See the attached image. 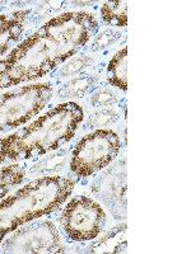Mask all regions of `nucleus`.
Here are the masks:
<instances>
[{
  "instance_id": "nucleus-1",
  "label": "nucleus",
  "mask_w": 191,
  "mask_h": 254,
  "mask_svg": "<svg viewBox=\"0 0 191 254\" xmlns=\"http://www.w3.org/2000/svg\"><path fill=\"white\" fill-rule=\"evenodd\" d=\"M97 29L98 20L92 13L68 12L51 18L0 59V89L55 71L90 44Z\"/></svg>"
},
{
  "instance_id": "nucleus-11",
  "label": "nucleus",
  "mask_w": 191,
  "mask_h": 254,
  "mask_svg": "<svg viewBox=\"0 0 191 254\" xmlns=\"http://www.w3.org/2000/svg\"><path fill=\"white\" fill-rule=\"evenodd\" d=\"M125 229H126L125 225L115 228L106 237L91 246L90 252H93V253H121V252H125L127 246L126 240H122Z\"/></svg>"
},
{
  "instance_id": "nucleus-6",
  "label": "nucleus",
  "mask_w": 191,
  "mask_h": 254,
  "mask_svg": "<svg viewBox=\"0 0 191 254\" xmlns=\"http://www.w3.org/2000/svg\"><path fill=\"white\" fill-rule=\"evenodd\" d=\"M64 233L73 242H92L106 225V214L99 203L86 196H76L65 205L60 216Z\"/></svg>"
},
{
  "instance_id": "nucleus-18",
  "label": "nucleus",
  "mask_w": 191,
  "mask_h": 254,
  "mask_svg": "<svg viewBox=\"0 0 191 254\" xmlns=\"http://www.w3.org/2000/svg\"><path fill=\"white\" fill-rule=\"evenodd\" d=\"M117 102V94L112 89L102 88L90 97V104L95 108H108Z\"/></svg>"
},
{
  "instance_id": "nucleus-13",
  "label": "nucleus",
  "mask_w": 191,
  "mask_h": 254,
  "mask_svg": "<svg viewBox=\"0 0 191 254\" xmlns=\"http://www.w3.org/2000/svg\"><path fill=\"white\" fill-rule=\"evenodd\" d=\"M101 19L104 24L117 28L127 26V3L126 1H107L103 3L99 10Z\"/></svg>"
},
{
  "instance_id": "nucleus-2",
  "label": "nucleus",
  "mask_w": 191,
  "mask_h": 254,
  "mask_svg": "<svg viewBox=\"0 0 191 254\" xmlns=\"http://www.w3.org/2000/svg\"><path fill=\"white\" fill-rule=\"evenodd\" d=\"M84 120L83 108L64 102L37 120L0 137V165L14 164L56 151L72 141Z\"/></svg>"
},
{
  "instance_id": "nucleus-17",
  "label": "nucleus",
  "mask_w": 191,
  "mask_h": 254,
  "mask_svg": "<svg viewBox=\"0 0 191 254\" xmlns=\"http://www.w3.org/2000/svg\"><path fill=\"white\" fill-rule=\"evenodd\" d=\"M120 37H121L120 32L115 31V29H106V31L98 33V35H95V37L92 38L91 51L97 52L107 49V47L112 46Z\"/></svg>"
},
{
  "instance_id": "nucleus-9",
  "label": "nucleus",
  "mask_w": 191,
  "mask_h": 254,
  "mask_svg": "<svg viewBox=\"0 0 191 254\" xmlns=\"http://www.w3.org/2000/svg\"><path fill=\"white\" fill-rule=\"evenodd\" d=\"M107 81L111 87L127 90V47L119 50L108 63Z\"/></svg>"
},
{
  "instance_id": "nucleus-15",
  "label": "nucleus",
  "mask_w": 191,
  "mask_h": 254,
  "mask_svg": "<svg viewBox=\"0 0 191 254\" xmlns=\"http://www.w3.org/2000/svg\"><path fill=\"white\" fill-rule=\"evenodd\" d=\"M93 63V59L88 55H76L69 59L61 65V67L56 69V76L58 78H69V76H77L84 70L90 67Z\"/></svg>"
},
{
  "instance_id": "nucleus-7",
  "label": "nucleus",
  "mask_w": 191,
  "mask_h": 254,
  "mask_svg": "<svg viewBox=\"0 0 191 254\" xmlns=\"http://www.w3.org/2000/svg\"><path fill=\"white\" fill-rule=\"evenodd\" d=\"M3 253H61L63 243L58 229L49 220H33L9 233L0 243Z\"/></svg>"
},
{
  "instance_id": "nucleus-8",
  "label": "nucleus",
  "mask_w": 191,
  "mask_h": 254,
  "mask_svg": "<svg viewBox=\"0 0 191 254\" xmlns=\"http://www.w3.org/2000/svg\"><path fill=\"white\" fill-rule=\"evenodd\" d=\"M31 10H17L0 15V58L23 35Z\"/></svg>"
},
{
  "instance_id": "nucleus-14",
  "label": "nucleus",
  "mask_w": 191,
  "mask_h": 254,
  "mask_svg": "<svg viewBox=\"0 0 191 254\" xmlns=\"http://www.w3.org/2000/svg\"><path fill=\"white\" fill-rule=\"evenodd\" d=\"M69 149H59L56 151L50 153V155L45 156L41 162L36 163L29 169L32 174H50L64 169L69 156Z\"/></svg>"
},
{
  "instance_id": "nucleus-4",
  "label": "nucleus",
  "mask_w": 191,
  "mask_h": 254,
  "mask_svg": "<svg viewBox=\"0 0 191 254\" xmlns=\"http://www.w3.org/2000/svg\"><path fill=\"white\" fill-rule=\"evenodd\" d=\"M52 95L51 83L27 84L0 95V132L24 126L46 107Z\"/></svg>"
},
{
  "instance_id": "nucleus-10",
  "label": "nucleus",
  "mask_w": 191,
  "mask_h": 254,
  "mask_svg": "<svg viewBox=\"0 0 191 254\" xmlns=\"http://www.w3.org/2000/svg\"><path fill=\"white\" fill-rule=\"evenodd\" d=\"M96 81H97V76L90 75V74L74 76L59 89L58 97L61 99L82 98L92 89Z\"/></svg>"
},
{
  "instance_id": "nucleus-16",
  "label": "nucleus",
  "mask_w": 191,
  "mask_h": 254,
  "mask_svg": "<svg viewBox=\"0 0 191 254\" xmlns=\"http://www.w3.org/2000/svg\"><path fill=\"white\" fill-rule=\"evenodd\" d=\"M119 119V115L111 108H101L99 111H96L95 113L88 117V120L84 124V128H103L106 126L115 124Z\"/></svg>"
},
{
  "instance_id": "nucleus-12",
  "label": "nucleus",
  "mask_w": 191,
  "mask_h": 254,
  "mask_svg": "<svg viewBox=\"0 0 191 254\" xmlns=\"http://www.w3.org/2000/svg\"><path fill=\"white\" fill-rule=\"evenodd\" d=\"M26 179L23 165L14 163L0 168V199L5 197L14 187H18Z\"/></svg>"
},
{
  "instance_id": "nucleus-5",
  "label": "nucleus",
  "mask_w": 191,
  "mask_h": 254,
  "mask_svg": "<svg viewBox=\"0 0 191 254\" xmlns=\"http://www.w3.org/2000/svg\"><path fill=\"white\" fill-rule=\"evenodd\" d=\"M121 147L119 135L110 128H98L83 136L70 155V172L78 178H88L115 160Z\"/></svg>"
},
{
  "instance_id": "nucleus-3",
  "label": "nucleus",
  "mask_w": 191,
  "mask_h": 254,
  "mask_svg": "<svg viewBox=\"0 0 191 254\" xmlns=\"http://www.w3.org/2000/svg\"><path fill=\"white\" fill-rule=\"evenodd\" d=\"M76 182L67 177L44 176L0 199V243L27 222L58 210L74 190Z\"/></svg>"
}]
</instances>
